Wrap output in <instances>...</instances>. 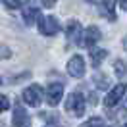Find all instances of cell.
<instances>
[{"mask_svg":"<svg viewBox=\"0 0 127 127\" xmlns=\"http://www.w3.org/2000/svg\"><path fill=\"white\" fill-rule=\"evenodd\" d=\"M106 56H108V50H104V48H93L91 50V64H93V67H98Z\"/></svg>","mask_w":127,"mask_h":127,"instance_id":"cell-12","label":"cell"},{"mask_svg":"<svg viewBox=\"0 0 127 127\" xmlns=\"http://www.w3.org/2000/svg\"><path fill=\"white\" fill-rule=\"evenodd\" d=\"M39 31L46 37H52L60 31V23L54 16H40L39 17Z\"/></svg>","mask_w":127,"mask_h":127,"instance_id":"cell-3","label":"cell"},{"mask_svg":"<svg viewBox=\"0 0 127 127\" xmlns=\"http://www.w3.org/2000/svg\"><path fill=\"white\" fill-rule=\"evenodd\" d=\"M65 110L67 114H71L75 118H81L85 114V98L81 93H71L65 100Z\"/></svg>","mask_w":127,"mask_h":127,"instance_id":"cell-1","label":"cell"},{"mask_svg":"<svg viewBox=\"0 0 127 127\" xmlns=\"http://www.w3.org/2000/svg\"><path fill=\"white\" fill-rule=\"evenodd\" d=\"M39 17H40L39 8H37L31 0H29V2L25 4V8H23V21H25V25H33Z\"/></svg>","mask_w":127,"mask_h":127,"instance_id":"cell-9","label":"cell"},{"mask_svg":"<svg viewBox=\"0 0 127 127\" xmlns=\"http://www.w3.org/2000/svg\"><path fill=\"white\" fill-rule=\"evenodd\" d=\"M114 69H116V75H118V77L127 75V65H125L123 60H116V62H114Z\"/></svg>","mask_w":127,"mask_h":127,"instance_id":"cell-13","label":"cell"},{"mask_svg":"<svg viewBox=\"0 0 127 127\" xmlns=\"http://www.w3.org/2000/svg\"><path fill=\"white\" fill-rule=\"evenodd\" d=\"M100 14L108 17L110 21H116V0H102L100 2Z\"/></svg>","mask_w":127,"mask_h":127,"instance_id":"cell-11","label":"cell"},{"mask_svg":"<svg viewBox=\"0 0 127 127\" xmlns=\"http://www.w3.org/2000/svg\"><path fill=\"white\" fill-rule=\"evenodd\" d=\"M123 48H125V50H127V37H125V39H123Z\"/></svg>","mask_w":127,"mask_h":127,"instance_id":"cell-20","label":"cell"},{"mask_svg":"<svg viewBox=\"0 0 127 127\" xmlns=\"http://www.w3.org/2000/svg\"><path fill=\"white\" fill-rule=\"evenodd\" d=\"M79 127H104V121L100 118H91L89 121H85V123L79 125Z\"/></svg>","mask_w":127,"mask_h":127,"instance_id":"cell-15","label":"cell"},{"mask_svg":"<svg viewBox=\"0 0 127 127\" xmlns=\"http://www.w3.org/2000/svg\"><path fill=\"white\" fill-rule=\"evenodd\" d=\"M44 96H46V102L50 106H58L64 96V85L62 83H50L44 91Z\"/></svg>","mask_w":127,"mask_h":127,"instance_id":"cell-5","label":"cell"},{"mask_svg":"<svg viewBox=\"0 0 127 127\" xmlns=\"http://www.w3.org/2000/svg\"><path fill=\"white\" fill-rule=\"evenodd\" d=\"M67 73L71 77H75V79H81L85 75V60H83V56H79V54L71 56V60L67 62Z\"/></svg>","mask_w":127,"mask_h":127,"instance_id":"cell-6","label":"cell"},{"mask_svg":"<svg viewBox=\"0 0 127 127\" xmlns=\"http://www.w3.org/2000/svg\"><path fill=\"white\" fill-rule=\"evenodd\" d=\"M2 4H4L6 8H10V10L21 8V0H2Z\"/></svg>","mask_w":127,"mask_h":127,"instance_id":"cell-16","label":"cell"},{"mask_svg":"<svg viewBox=\"0 0 127 127\" xmlns=\"http://www.w3.org/2000/svg\"><path fill=\"white\" fill-rule=\"evenodd\" d=\"M127 93V85L125 83H119V85H116V87L112 89L110 93L106 95V100H104V104L108 106V108H112V106H116V104L123 98V95Z\"/></svg>","mask_w":127,"mask_h":127,"instance_id":"cell-7","label":"cell"},{"mask_svg":"<svg viewBox=\"0 0 127 127\" xmlns=\"http://www.w3.org/2000/svg\"><path fill=\"white\" fill-rule=\"evenodd\" d=\"M10 108V102H8V96L6 95H2V112H6Z\"/></svg>","mask_w":127,"mask_h":127,"instance_id":"cell-18","label":"cell"},{"mask_svg":"<svg viewBox=\"0 0 127 127\" xmlns=\"http://www.w3.org/2000/svg\"><path fill=\"white\" fill-rule=\"evenodd\" d=\"M23 102L29 104V106H33V108L40 106V102H42V89H40L39 85L27 87L23 91Z\"/></svg>","mask_w":127,"mask_h":127,"instance_id":"cell-4","label":"cell"},{"mask_svg":"<svg viewBox=\"0 0 127 127\" xmlns=\"http://www.w3.org/2000/svg\"><path fill=\"white\" fill-rule=\"evenodd\" d=\"M95 83H96V87H98V89H108V87H110L108 77H104V75H100V73L95 77Z\"/></svg>","mask_w":127,"mask_h":127,"instance_id":"cell-14","label":"cell"},{"mask_svg":"<svg viewBox=\"0 0 127 127\" xmlns=\"http://www.w3.org/2000/svg\"><path fill=\"white\" fill-rule=\"evenodd\" d=\"M119 4H121V8L127 10V0H119Z\"/></svg>","mask_w":127,"mask_h":127,"instance_id":"cell-19","label":"cell"},{"mask_svg":"<svg viewBox=\"0 0 127 127\" xmlns=\"http://www.w3.org/2000/svg\"><path fill=\"white\" fill-rule=\"evenodd\" d=\"M123 127H127V123H125V125H123Z\"/></svg>","mask_w":127,"mask_h":127,"instance_id":"cell-23","label":"cell"},{"mask_svg":"<svg viewBox=\"0 0 127 127\" xmlns=\"http://www.w3.org/2000/svg\"><path fill=\"white\" fill-rule=\"evenodd\" d=\"M40 4H42L44 8H54V6H56V0H40Z\"/></svg>","mask_w":127,"mask_h":127,"instance_id":"cell-17","label":"cell"},{"mask_svg":"<svg viewBox=\"0 0 127 127\" xmlns=\"http://www.w3.org/2000/svg\"><path fill=\"white\" fill-rule=\"evenodd\" d=\"M100 40V29L96 27V25H91L87 31H85V37H83V46L89 48V50H93L96 46V42Z\"/></svg>","mask_w":127,"mask_h":127,"instance_id":"cell-8","label":"cell"},{"mask_svg":"<svg viewBox=\"0 0 127 127\" xmlns=\"http://www.w3.org/2000/svg\"><path fill=\"white\" fill-rule=\"evenodd\" d=\"M85 2H96V0H85Z\"/></svg>","mask_w":127,"mask_h":127,"instance_id":"cell-21","label":"cell"},{"mask_svg":"<svg viewBox=\"0 0 127 127\" xmlns=\"http://www.w3.org/2000/svg\"><path fill=\"white\" fill-rule=\"evenodd\" d=\"M123 106H125V108H127V100H125V104H123Z\"/></svg>","mask_w":127,"mask_h":127,"instance_id":"cell-22","label":"cell"},{"mask_svg":"<svg viewBox=\"0 0 127 127\" xmlns=\"http://www.w3.org/2000/svg\"><path fill=\"white\" fill-rule=\"evenodd\" d=\"M65 37H67V44L71 46H77V44H83V31H81V23L79 21H67L65 25Z\"/></svg>","mask_w":127,"mask_h":127,"instance_id":"cell-2","label":"cell"},{"mask_svg":"<svg viewBox=\"0 0 127 127\" xmlns=\"http://www.w3.org/2000/svg\"><path fill=\"white\" fill-rule=\"evenodd\" d=\"M14 125L16 127H29L31 123H29V114L25 112V108H21V106H16L14 108Z\"/></svg>","mask_w":127,"mask_h":127,"instance_id":"cell-10","label":"cell"}]
</instances>
